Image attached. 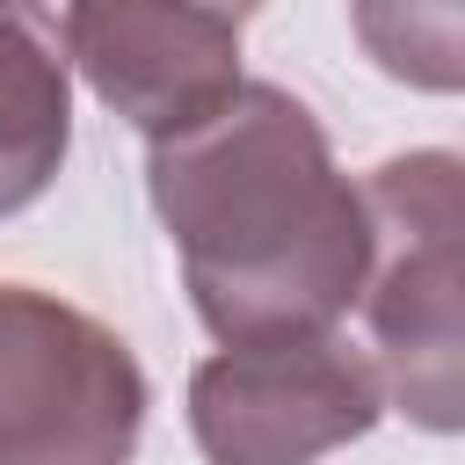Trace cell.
<instances>
[{
	"label": "cell",
	"mask_w": 465,
	"mask_h": 465,
	"mask_svg": "<svg viewBox=\"0 0 465 465\" xmlns=\"http://www.w3.org/2000/svg\"><path fill=\"white\" fill-rule=\"evenodd\" d=\"M73 153V65L51 7H0V218L29 211Z\"/></svg>",
	"instance_id": "cell-6"
},
{
	"label": "cell",
	"mask_w": 465,
	"mask_h": 465,
	"mask_svg": "<svg viewBox=\"0 0 465 465\" xmlns=\"http://www.w3.org/2000/svg\"><path fill=\"white\" fill-rule=\"evenodd\" d=\"M378 414L385 392L341 327L218 349L189 371V436L203 465H320L363 443Z\"/></svg>",
	"instance_id": "cell-4"
},
{
	"label": "cell",
	"mask_w": 465,
	"mask_h": 465,
	"mask_svg": "<svg viewBox=\"0 0 465 465\" xmlns=\"http://www.w3.org/2000/svg\"><path fill=\"white\" fill-rule=\"evenodd\" d=\"M145 407L116 327L36 283H0V465H131Z\"/></svg>",
	"instance_id": "cell-3"
},
{
	"label": "cell",
	"mask_w": 465,
	"mask_h": 465,
	"mask_svg": "<svg viewBox=\"0 0 465 465\" xmlns=\"http://www.w3.org/2000/svg\"><path fill=\"white\" fill-rule=\"evenodd\" d=\"M145 196L225 349L334 334L356 312L371 218L291 87L240 80L203 124L145 145Z\"/></svg>",
	"instance_id": "cell-1"
},
{
	"label": "cell",
	"mask_w": 465,
	"mask_h": 465,
	"mask_svg": "<svg viewBox=\"0 0 465 465\" xmlns=\"http://www.w3.org/2000/svg\"><path fill=\"white\" fill-rule=\"evenodd\" d=\"M65 65L116 109L145 145L182 138L240 87V15L225 7H131V0H80L58 7Z\"/></svg>",
	"instance_id": "cell-5"
},
{
	"label": "cell",
	"mask_w": 465,
	"mask_h": 465,
	"mask_svg": "<svg viewBox=\"0 0 465 465\" xmlns=\"http://www.w3.org/2000/svg\"><path fill=\"white\" fill-rule=\"evenodd\" d=\"M371 218V262H363V363L407 421L429 436H450L465 421V167L458 153H400L378 160L363 182Z\"/></svg>",
	"instance_id": "cell-2"
}]
</instances>
